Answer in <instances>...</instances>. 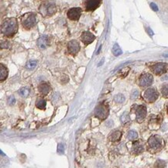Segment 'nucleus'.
Returning <instances> with one entry per match:
<instances>
[{"label": "nucleus", "mask_w": 168, "mask_h": 168, "mask_svg": "<svg viewBox=\"0 0 168 168\" xmlns=\"http://www.w3.org/2000/svg\"><path fill=\"white\" fill-rule=\"evenodd\" d=\"M37 65V61H29L27 62L26 67V68L29 69V70H32V69H33L34 67H36Z\"/></svg>", "instance_id": "obj_24"}, {"label": "nucleus", "mask_w": 168, "mask_h": 168, "mask_svg": "<svg viewBox=\"0 0 168 168\" xmlns=\"http://www.w3.org/2000/svg\"><path fill=\"white\" fill-rule=\"evenodd\" d=\"M127 137L129 140H135V139H136L138 138V133L135 130H130L128 133Z\"/></svg>", "instance_id": "obj_22"}, {"label": "nucleus", "mask_w": 168, "mask_h": 168, "mask_svg": "<svg viewBox=\"0 0 168 168\" xmlns=\"http://www.w3.org/2000/svg\"><path fill=\"white\" fill-rule=\"evenodd\" d=\"M151 69L155 74L160 75V74H164L167 71V64H166V63H158V64L153 65Z\"/></svg>", "instance_id": "obj_6"}, {"label": "nucleus", "mask_w": 168, "mask_h": 168, "mask_svg": "<svg viewBox=\"0 0 168 168\" xmlns=\"http://www.w3.org/2000/svg\"><path fill=\"white\" fill-rule=\"evenodd\" d=\"M136 115L137 122L141 123L146 118V115H147V108L145 107L144 106H137L136 109Z\"/></svg>", "instance_id": "obj_10"}, {"label": "nucleus", "mask_w": 168, "mask_h": 168, "mask_svg": "<svg viewBox=\"0 0 168 168\" xmlns=\"http://www.w3.org/2000/svg\"><path fill=\"white\" fill-rule=\"evenodd\" d=\"M139 92L138 91H135V92H133V94H132V95H131V98L132 99H136V98L139 96Z\"/></svg>", "instance_id": "obj_30"}, {"label": "nucleus", "mask_w": 168, "mask_h": 168, "mask_svg": "<svg viewBox=\"0 0 168 168\" xmlns=\"http://www.w3.org/2000/svg\"><path fill=\"white\" fill-rule=\"evenodd\" d=\"M133 151L134 153H139L143 152V146L139 144L138 142H136V143H134V145H133Z\"/></svg>", "instance_id": "obj_20"}, {"label": "nucleus", "mask_w": 168, "mask_h": 168, "mask_svg": "<svg viewBox=\"0 0 168 168\" xmlns=\"http://www.w3.org/2000/svg\"><path fill=\"white\" fill-rule=\"evenodd\" d=\"M81 15V10L80 8L70 9L67 12V17L71 20H78Z\"/></svg>", "instance_id": "obj_13"}, {"label": "nucleus", "mask_w": 168, "mask_h": 168, "mask_svg": "<svg viewBox=\"0 0 168 168\" xmlns=\"http://www.w3.org/2000/svg\"><path fill=\"white\" fill-rule=\"evenodd\" d=\"M95 115L100 119H106L109 113V109L105 104H99L95 111Z\"/></svg>", "instance_id": "obj_4"}, {"label": "nucleus", "mask_w": 168, "mask_h": 168, "mask_svg": "<svg viewBox=\"0 0 168 168\" xmlns=\"http://www.w3.org/2000/svg\"><path fill=\"white\" fill-rule=\"evenodd\" d=\"M122 132L119 131V130H116V131H114L110 134L109 136V139L111 141H113V142H115V141H119V139H121L122 137Z\"/></svg>", "instance_id": "obj_17"}, {"label": "nucleus", "mask_w": 168, "mask_h": 168, "mask_svg": "<svg viewBox=\"0 0 168 168\" xmlns=\"http://www.w3.org/2000/svg\"><path fill=\"white\" fill-rule=\"evenodd\" d=\"M11 47V44L9 41H2L0 42V55L2 54V53L4 51H9Z\"/></svg>", "instance_id": "obj_18"}, {"label": "nucleus", "mask_w": 168, "mask_h": 168, "mask_svg": "<svg viewBox=\"0 0 168 168\" xmlns=\"http://www.w3.org/2000/svg\"><path fill=\"white\" fill-rule=\"evenodd\" d=\"M0 154H2V155H3V156H5V153L2 152V150H0Z\"/></svg>", "instance_id": "obj_33"}, {"label": "nucleus", "mask_w": 168, "mask_h": 168, "mask_svg": "<svg viewBox=\"0 0 168 168\" xmlns=\"http://www.w3.org/2000/svg\"><path fill=\"white\" fill-rule=\"evenodd\" d=\"M102 0H86L84 7L87 11H94L100 6Z\"/></svg>", "instance_id": "obj_8"}, {"label": "nucleus", "mask_w": 168, "mask_h": 168, "mask_svg": "<svg viewBox=\"0 0 168 168\" xmlns=\"http://www.w3.org/2000/svg\"><path fill=\"white\" fill-rule=\"evenodd\" d=\"M8 102H9V105L12 106V105H14L15 102H16V98H14V96H10V98H8Z\"/></svg>", "instance_id": "obj_28"}, {"label": "nucleus", "mask_w": 168, "mask_h": 168, "mask_svg": "<svg viewBox=\"0 0 168 168\" xmlns=\"http://www.w3.org/2000/svg\"><path fill=\"white\" fill-rule=\"evenodd\" d=\"M67 50L70 54L75 55L78 51H80V45L78 41L74 40L70 41L67 44Z\"/></svg>", "instance_id": "obj_12"}, {"label": "nucleus", "mask_w": 168, "mask_h": 168, "mask_svg": "<svg viewBox=\"0 0 168 168\" xmlns=\"http://www.w3.org/2000/svg\"><path fill=\"white\" fill-rule=\"evenodd\" d=\"M81 41L85 45H88V44L92 43L95 40V36L94 34H92V33H90V32L85 31L81 34Z\"/></svg>", "instance_id": "obj_11"}, {"label": "nucleus", "mask_w": 168, "mask_h": 168, "mask_svg": "<svg viewBox=\"0 0 168 168\" xmlns=\"http://www.w3.org/2000/svg\"><path fill=\"white\" fill-rule=\"evenodd\" d=\"M19 94H20L22 97H24V98L27 97V96L29 95V88H25V87L20 88V91H19Z\"/></svg>", "instance_id": "obj_23"}, {"label": "nucleus", "mask_w": 168, "mask_h": 168, "mask_svg": "<svg viewBox=\"0 0 168 168\" xmlns=\"http://www.w3.org/2000/svg\"><path fill=\"white\" fill-rule=\"evenodd\" d=\"M8 76V69L3 65H0V81H3Z\"/></svg>", "instance_id": "obj_16"}, {"label": "nucleus", "mask_w": 168, "mask_h": 168, "mask_svg": "<svg viewBox=\"0 0 168 168\" xmlns=\"http://www.w3.org/2000/svg\"><path fill=\"white\" fill-rule=\"evenodd\" d=\"M167 85H165V86H164L163 87V88H162V94H163V95L164 96H165V97H167V95H168V94H167Z\"/></svg>", "instance_id": "obj_29"}, {"label": "nucleus", "mask_w": 168, "mask_h": 168, "mask_svg": "<svg viewBox=\"0 0 168 168\" xmlns=\"http://www.w3.org/2000/svg\"><path fill=\"white\" fill-rule=\"evenodd\" d=\"M147 32H148V33L149 34H150V36H153V31L152 30H151L150 29V28H147Z\"/></svg>", "instance_id": "obj_32"}, {"label": "nucleus", "mask_w": 168, "mask_h": 168, "mask_svg": "<svg viewBox=\"0 0 168 168\" xmlns=\"http://www.w3.org/2000/svg\"><path fill=\"white\" fill-rule=\"evenodd\" d=\"M159 97V93L154 88H149L144 92V98L148 102H155Z\"/></svg>", "instance_id": "obj_5"}, {"label": "nucleus", "mask_w": 168, "mask_h": 168, "mask_svg": "<svg viewBox=\"0 0 168 168\" xmlns=\"http://www.w3.org/2000/svg\"><path fill=\"white\" fill-rule=\"evenodd\" d=\"M129 120H130V119H129V116L127 112H125L121 116V121L123 123H128V122H129Z\"/></svg>", "instance_id": "obj_26"}, {"label": "nucleus", "mask_w": 168, "mask_h": 168, "mask_svg": "<svg viewBox=\"0 0 168 168\" xmlns=\"http://www.w3.org/2000/svg\"><path fill=\"white\" fill-rule=\"evenodd\" d=\"M150 6H151V8H152V10H153V11H155V12L158 11V6H156L154 2H152V3H150Z\"/></svg>", "instance_id": "obj_31"}, {"label": "nucleus", "mask_w": 168, "mask_h": 168, "mask_svg": "<svg viewBox=\"0 0 168 168\" xmlns=\"http://www.w3.org/2000/svg\"><path fill=\"white\" fill-rule=\"evenodd\" d=\"M153 78L150 74H145L142 75L139 79V85L143 88L150 86L153 83Z\"/></svg>", "instance_id": "obj_7"}, {"label": "nucleus", "mask_w": 168, "mask_h": 168, "mask_svg": "<svg viewBox=\"0 0 168 168\" xmlns=\"http://www.w3.org/2000/svg\"><path fill=\"white\" fill-rule=\"evenodd\" d=\"M46 104H47V102L43 98H39V99L37 100L36 106L40 109H44L46 108Z\"/></svg>", "instance_id": "obj_19"}, {"label": "nucleus", "mask_w": 168, "mask_h": 168, "mask_svg": "<svg viewBox=\"0 0 168 168\" xmlns=\"http://www.w3.org/2000/svg\"><path fill=\"white\" fill-rule=\"evenodd\" d=\"M114 100H115V102H117V103H123V102L125 101V97L123 96V95L119 94L115 96Z\"/></svg>", "instance_id": "obj_25"}, {"label": "nucleus", "mask_w": 168, "mask_h": 168, "mask_svg": "<svg viewBox=\"0 0 168 168\" xmlns=\"http://www.w3.org/2000/svg\"><path fill=\"white\" fill-rule=\"evenodd\" d=\"M38 90H39L40 93L43 95H46L49 93L50 90H51V87L47 83L45 82H42L40 84V85L38 86Z\"/></svg>", "instance_id": "obj_15"}, {"label": "nucleus", "mask_w": 168, "mask_h": 168, "mask_svg": "<svg viewBox=\"0 0 168 168\" xmlns=\"http://www.w3.org/2000/svg\"><path fill=\"white\" fill-rule=\"evenodd\" d=\"M18 30V23L16 18H9L3 21L0 26L1 33L7 37H13Z\"/></svg>", "instance_id": "obj_1"}, {"label": "nucleus", "mask_w": 168, "mask_h": 168, "mask_svg": "<svg viewBox=\"0 0 168 168\" xmlns=\"http://www.w3.org/2000/svg\"><path fill=\"white\" fill-rule=\"evenodd\" d=\"M57 12V7L54 2H46L40 6V12L43 16H52Z\"/></svg>", "instance_id": "obj_2"}, {"label": "nucleus", "mask_w": 168, "mask_h": 168, "mask_svg": "<svg viewBox=\"0 0 168 168\" xmlns=\"http://www.w3.org/2000/svg\"><path fill=\"white\" fill-rule=\"evenodd\" d=\"M65 151V146L62 143H59L58 147H57V152L59 153H63Z\"/></svg>", "instance_id": "obj_27"}, {"label": "nucleus", "mask_w": 168, "mask_h": 168, "mask_svg": "<svg viewBox=\"0 0 168 168\" xmlns=\"http://www.w3.org/2000/svg\"><path fill=\"white\" fill-rule=\"evenodd\" d=\"M112 53L115 56L118 57L119 55H121L123 54V51H122L121 48L119 47V46L118 45L117 43H115V45L113 46V48H112Z\"/></svg>", "instance_id": "obj_21"}, {"label": "nucleus", "mask_w": 168, "mask_h": 168, "mask_svg": "<svg viewBox=\"0 0 168 168\" xmlns=\"http://www.w3.org/2000/svg\"><path fill=\"white\" fill-rule=\"evenodd\" d=\"M21 23L25 29H31L36 25V23H37L36 14L33 12H28V13L24 14L21 18Z\"/></svg>", "instance_id": "obj_3"}, {"label": "nucleus", "mask_w": 168, "mask_h": 168, "mask_svg": "<svg viewBox=\"0 0 168 168\" xmlns=\"http://www.w3.org/2000/svg\"><path fill=\"white\" fill-rule=\"evenodd\" d=\"M148 144L150 148L153 150H158L161 147L162 143H161V139L156 136H153L148 140Z\"/></svg>", "instance_id": "obj_9"}, {"label": "nucleus", "mask_w": 168, "mask_h": 168, "mask_svg": "<svg viewBox=\"0 0 168 168\" xmlns=\"http://www.w3.org/2000/svg\"><path fill=\"white\" fill-rule=\"evenodd\" d=\"M48 45H49V38L47 36H41L37 40V46L40 49H46Z\"/></svg>", "instance_id": "obj_14"}]
</instances>
